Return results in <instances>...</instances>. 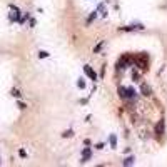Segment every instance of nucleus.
<instances>
[{
    "instance_id": "1",
    "label": "nucleus",
    "mask_w": 167,
    "mask_h": 167,
    "mask_svg": "<svg viewBox=\"0 0 167 167\" xmlns=\"http://www.w3.org/2000/svg\"><path fill=\"white\" fill-rule=\"evenodd\" d=\"M119 94H120V97L122 99H125V100H127V99H135L137 97V94H135V90H134V89H125V87H120L119 89Z\"/></svg>"
},
{
    "instance_id": "2",
    "label": "nucleus",
    "mask_w": 167,
    "mask_h": 167,
    "mask_svg": "<svg viewBox=\"0 0 167 167\" xmlns=\"http://www.w3.org/2000/svg\"><path fill=\"white\" fill-rule=\"evenodd\" d=\"M135 64L140 65V69L142 70H147L149 69V57H147V54H140L137 59H135Z\"/></svg>"
},
{
    "instance_id": "3",
    "label": "nucleus",
    "mask_w": 167,
    "mask_h": 167,
    "mask_svg": "<svg viewBox=\"0 0 167 167\" xmlns=\"http://www.w3.org/2000/svg\"><path fill=\"white\" fill-rule=\"evenodd\" d=\"M164 129H166V122H164V119H162V120H159L157 125H156V135H157V139L162 137V134H164Z\"/></svg>"
},
{
    "instance_id": "4",
    "label": "nucleus",
    "mask_w": 167,
    "mask_h": 167,
    "mask_svg": "<svg viewBox=\"0 0 167 167\" xmlns=\"http://www.w3.org/2000/svg\"><path fill=\"white\" fill-rule=\"evenodd\" d=\"M140 94H142V95H146V97H149V95L152 94V89L149 87V84H146V82H142V84H140Z\"/></svg>"
},
{
    "instance_id": "5",
    "label": "nucleus",
    "mask_w": 167,
    "mask_h": 167,
    "mask_svg": "<svg viewBox=\"0 0 167 167\" xmlns=\"http://www.w3.org/2000/svg\"><path fill=\"white\" fill-rule=\"evenodd\" d=\"M84 72H85V74H87V75L92 80H97V75H95V72L92 70V67H90V65H84Z\"/></svg>"
},
{
    "instance_id": "6",
    "label": "nucleus",
    "mask_w": 167,
    "mask_h": 167,
    "mask_svg": "<svg viewBox=\"0 0 167 167\" xmlns=\"http://www.w3.org/2000/svg\"><path fill=\"white\" fill-rule=\"evenodd\" d=\"M90 157H92V152H90V149L89 147H85L84 150H82V160H80V162L84 164V162H87Z\"/></svg>"
},
{
    "instance_id": "7",
    "label": "nucleus",
    "mask_w": 167,
    "mask_h": 167,
    "mask_svg": "<svg viewBox=\"0 0 167 167\" xmlns=\"http://www.w3.org/2000/svg\"><path fill=\"white\" fill-rule=\"evenodd\" d=\"M10 22H20V10H13V13H10Z\"/></svg>"
},
{
    "instance_id": "8",
    "label": "nucleus",
    "mask_w": 167,
    "mask_h": 167,
    "mask_svg": "<svg viewBox=\"0 0 167 167\" xmlns=\"http://www.w3.org/2000/svg\"><path fill=\"white\" fill-rule=\"evenodd\" d=\"M109 142H110V147H112V149L117 147V137H115L114 134H110V137H109Z\"/></svg>"
},
{
    "instance_id": "9",
    "label": "nucleus",
    "mask_w": 167,
    "mask_h": 167,
    "mask_svg": "<svg viewBox=\"0 0 167 167\" xmlns=\"http://www.w3.org/2000/svg\"><path fill=\"white\" fill-rule=\"evenodd\" d=\"M135 29L142 30L144 27H142V25H129V27H122V30H124V32H130V30H135Z\"/></svg>"
},
{
    "instance_id": "10",
    "label": "nucleus",
    "mask_w": 167,
    "mask_h": 167,
    "mask_svg": "<svg viewBox=\"0 0 167 167\" xmlns=\"http://www.w3.org/2000/svg\"><path fill=\"white\" fill-rule=\"evenodd\" d=\"M132 164H134V157L132 156H129V157H125L122 160V166H132Z\"/></svg>"
},
{
    "instance_id": "11",
    "label": "nucleus",
    "mask_w": 167,
    "mask_h": 167,
    "mask_svg": "<svg viewBox=\"0 0 167 167\" xmlns=\"http://www.w3.org/2000/svg\"><path fill=\"white\" fill-rule=\"evenodd\" d=\"M10 94H12V95H13L15 99H20V95H22L19 89H12V90H10Z\"/></svg>"
},
{
    "instance_id": "12",
    "label": "nucleus",
    "mask_w": 167,
    "mask_h": 167,
    "mask_svg": "<svg viewBox=\"0 0 167 167\" xmlns=\"http://www.w3.org/2000/svg\"><path fill=\"white\" fill-rule=\"evenodd\" d=\"M39 57H40V59H47V57H49V52H45V50H40V52H39Z\"/></svg>"
},
{
    "instance_id": "13",
    "label": "nucleus",
    "mask_w": 167,
    "mask_h": 167,
    "mask_svg": "<svg viewBox=\"0 0 167 167\" xmlns=\"http://www.w3.org/2000/svg\"><path fill=\"white\" fill-rule=\"evenodd\" d=\"M62 135H64L65 139H67V137H72V135H74V130H72V129H70V130H65V132H64Z\"/></svg>"
},
{
    "instance_id": "14",
    "label": "nucleus",
    "mask_w": 167,
    "mask_h": 167,
    "mask_svg": "<svg viewBox=\"0 0 167 167\" xmlns=\"http://www.w3.org/2000/svg\"><path fill=\"white\" fill-rule=\"evenodd\" d=\"M17 107L23 110V109H27V104H25V102H22V100H19V102H17Z\"/></svg>"
},
{
    "instance_id": "15",
    "label": "nucleus",
    "mask_w": 167,
    "mask_h": 167,
    "mask_svg": "<svg viewBox=\"0 0 167 167\" xmlns=\"http://www.w3.org/2000/svg\"><path fill=\"white\" fill-rule=\"evenodd\" d=\"M95 17H97V10H95V12H92V15H90V17H89L87 23H92V20L95 19Z\"/></svg>"
},
{
    "instance_id": "16",
    "label": "nucleus",
    "mask_w": 167,
    "mask_h": 167,
    "mask_svg": "<svg viewBox=\"0 0 167 167\" xmlns=\"http://www.w3.org/2000/svg\"><path fill=\"white\" fill-rule=\"evenodd\" d=\"M77 87H79V89H84V87H85V82H84V79H79V80H77Z\"/></svg>"
},
{
    "instance_id": "17",
    "label": "nucleus",
    "mask_w": 167,
    "mask_h": 167,
    "mask_svg": "<svg viewBox=\"0 0 167 167\" xmlns=\"http://www.w3.org/2000/svg\"><path fill=\"white\" fill-rule=\"evenodd\" d=\"M102 45H104V42H100V44H99V45H97V47H95V49H94V52H95V54H97V52H99V50H100V49H102Z\"/></svg>"
},
{
    "instance_id": "18",
    "label": "nucleus",
    "mask_w": 167,
    "mask_h": 167,
    "mask_svg": "<svg viewBox=\"0 0 167 167\" xmlns=\"http://www.w3.org/2000/svg\"><path fill=\"white\" fill-rule=\"evenodd\" d=\"M19 154H20V157H27V154H25V150H23V149H20Z\"/></svg>"
},
{
    "instance_id": "19",
    "label": "nucleus",
    "mask_w": 167,
    "mask_h": 167,
    "mask_svg": "<svg viewBox=\"0 0 167 167\" xmlns=\"http://www.w3.org/2000/svg\"><path fill=\"white\" fill-rule=\"evenodd\" d=\"M29 25H30V27H34V25H35V19H30V22H29Z\"/></svg>"
},
{
    "instance_id": "20",
    "label": "nucleus",
    "mask_w": 167,
    "mask_h": 167,
    "mask_svg": "<svg viewBox=\"0 0 167 167\" xmlns=\"http://www.w3.org/2000/svg\"><path fill=\"white\" fill-rule=\"evenodd\" d=\"M0 162H2V160H0Z\"/></svg>"
}]
</instances>
